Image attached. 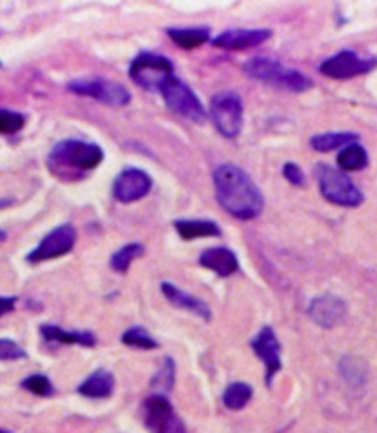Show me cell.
I'll return each mask as SVG.
<instances>
[{
    "label": "cell",
    "mask_w": 377,
    "mask_h": 433,
    "mask_svg": "<svg viewBox=\"0 0 377 433\" xmlns=\"http://www.w3.org/2000/svg\"><path fill=\"white\" fill-rule=\"evenodd\" d=\"M213 184L217 203L235 219L252 220L261 215L265 198L246 171L233 164H223L213 171Z\"/></svg>",
    "instance_id": "cell-1"
},
{
    "label": "cell",
    "mask_w": 377,
    "mask_h": 433,
    "mask_svg": "<svg viewBox=\"0 0 377 433\" xmlns=\"http://www.w3.org/2000/svg\"><path fill=\"white\" fill-rule=\"evenodd\" d=\"M104 151L93 142L63 141L58 142L50 155V168L60 175L70 171H92L102 162Z\"/></svg>",
    "instance_id": "cell-2"
},
{
    "label": "cell",
    "mask_w": 377,
    "mask_h": 433,
    "mask_svg": "<svg viewBox=\"0 0 377 433\" xmlns=\"http://www.w3.org/2000/svg\"><path fill=\"white\" fill-rule=\"evenodd\" d=\"M243 70H245V73L248 75V77H252V79L270 82L274 84V86L295 91V93L307 91L314 86V82H312L310 79H307L303 73L290 70V68H285L281 62L272 57H266V55H259V57L250 58L245 66H243Z\"/></svg>",
    "instance_id": "cell-3"
},
{
    "label": "cell",
    "mask_w": 377,
    "mask_h": 433,
    "mask_svg": "<svg viewBox=\"0 0 377 433\" xmlns=\"http://www.w3.org/2000/svg\"><path fill=\"white\" fill-rule=\"evenodd\" d=\"M315 181L319 191L331 204L343 208H356L363 203V193L344 171L331 168L328 164L315 166Z\"/></svg>",
    "instance_id": "cell-4"
},
{
    "label": "cell",
    "mask_w": 377,
    "mask_h": 433,
    "mask_svg": "<svg viewBox=\"0 0 377 433\" xmlns=\"http://www.w3.org/2000/svg\"><path fill=\"white\" fill-rule=\"evenodd\" d=\"M174 75V64L157 53H141L129 66V79L146 91H161L162 84Z\"/></svg>",
    "instance_id": "cell-5"
},
{
    "label": "cell",
    "mask_w": 377,
    "mask_h": 433,
    "mask_svg": "<svg viewBox=\"0 0 377 433\" xmlns=\"http://www.w3.org/2000/svg\"><path fill=\"white\" fill-rule=\"evenodd\" d=\"M161 95L164 97L166 106L170 107L171 112L177 115L190 119L193 122H204L208 117L206 109L197 99L191 87L186 82L171 75L170 79L166 80L161 87Z\"/></svg>",
    "instance_id": "cell-6"
},
{
    "label": "cell",
    "mask_w": 377,
    "mask_h": 433,
    "mask_svg": "<svg viewBox=\"0 0 377 433\" xmlns=\"http://www.w3.org/2000/svg\"><path fill=\"white\" fill-rule=\"evenodd\" d=\"M210 119L217 132L226 139H235L243 128V102L232 91H221L210 100Z\"/></svg>",
    "instance_id": "cell-7"
},
{
    "label": "cell",
    "mask_w": 377,
    "mask_h": 433,
    "mask_svg": "<svg viewBox=\"0 0 377 433\" xmlns=\"http://www.w3.org/2000/svg\"><path fill=\"white\" fill-rule=\"evenodd\" d=\"M144 424L152 433H186L168 397L154 393L144 400Z\"/></svg>",
    "instance_id": "cell-8"
},
{
    "label": "cell",
    "mask_w": 377,
    "mask_h": 433,
    "mask_svg": "<svg viewBox=\"0 0 377 433\" xmlns=\"http://www.w3.org/2000/svg\"><path fill=\"white\" fill-rule=\"evenodd\" d=\"M75 242H77V230L71 224H63V226L55 228L50 231L44 239L38 242L33 252L28 253V262L29 264H38L44 260L57 259L73 250Z\"/></svg>",
    "instance_id": "cell-9"
},
{
    "label": "cell",
    "mask_w": 377,
    "mask_h": 433,
    "mask_svg": "<svg viewBox=\"0 0 377 433\" xmlns=\"http://www.w3.org/2000/svg\"><path fill=\"white\" fill-rule=\"evenodd\" d=\"M377 66V58H361L359 55L354 51L343 50L339 53L331 55L330 58L323 62L319 66L321 73L330 77V79L346 80L365 75L372 71Z\"/></svg>",
    "instance_id": "cell-10"
},
{
    "label": "cell",
    "mask_w": 377,
    "mask_h": 433,
    "mask_svg": "<svg viewBox=\"0 0 377 433\" xmlns=\"http://www.w3.org/2000/svg\"><path fill=\"white\" fill-rule=\"evenodd\" d=\"M68 90L77 93V95L92 97L99 102L108 104V106H126L132 100L129 91L124 86L110 80L93 79V80H77V82L68 84Z\"/></svg>",
    "instance_id": "cell-11"
},
{
    "label": "cell",
    "mask_w": 377,
    "mask_h": 433,
    "mask_svg": "<svg viewBox=\"0 0 377 433\" xmlns=\"http://www.w3.org/2000/svg\"><path fill=\"white\" fill-rule=\"evenodd\" d=\"M252 350L255 351L259 359L262 360L266 368V375H265V383L266 386H272V380H274L275 373L282 368L281 363V343H279L277 335L275 331L272 330L270 326L262 328L255 337L252 338L250 343Z\"/></svg>",
    "instance_id": "cell-12"
},
{
    "label": "cell",
    "mask_w": 377,
    "mask_h": 433,
    "mask_svg": "<svg viewBox=\"0 0 377 433\" xmlns=\"http://www.w3.org/2000/svg\"><path fill=\"white\" fill-rule=\"evenodd\" d=\"M152 190V177L137 168H128L120 171L113 182V197L119 203H135L146 197Z\"/></svg>",
    "instance_id": "cell-13"
},
{
    "label": "cell",
    "mask_w": 377,
    "mask_h": 433,
    "mask_svg": "<svg viewBox=\"0 0 377 433\" xmlns=\"http://www.w3.org/2000/svg\"><path fill=\"white\" fill-rule=\"evenodd\" d=\"M308 317L321 328H326V330H331V328L339 326L341 322L346 319V314H349V308L344 304L343 299L336 297V295H321V297H315L314 301L310 302L307 309Z\"/></svg>",
    "instance_id": "cell-14"
},
{
    "label": "cell",
    "mask_w": 377,
    "mask_h": 433,
    "mask_svg": "<svg viewBox=\"0 0 377 433\" xmlns=\"http://www.w3.org/2000/svg\"><path fill=\"white\" fill-rule=\"evenodd\" d=\"M272 37L270 29H228L224 33L217 35L212 41V46L228 51H243L261 46Z\"/></svg>",
    "instance_id": "cell-15"
},
{
    "label": "cell",
    "mask_w": 377,
    "mask_h": 433,
    "mask_svg": "<svg viewBox=\"0 0 377 433\" xmlns=\"http://www.w3.org/2000/svg\"><path fill=\"white\" fill-rule=\"evenodd\" d=\"M161 292L168 301L171 302L177 308H183L190 314H195L197 317H201L203 321H210L212 319V309L208 308L206 302H203L201 299L193 297L190 293L179 289L177 286L171 284V282H162L161 284Z\"/></svg>",
    "instance_id": "cell-16"
},
{
    "label": "cell",
    "mask_w": 377,
    "mask_h": 433,
    "mask_svg": "<svg viewBox=\"0 0 377 433\" xmlns=\"http://www.w3.org/2000/svg\"><path fill=\"white\" fill-rule=\"evenodd\" d=\"M199 262L203 268L212 269L221 277H230L239 269L237 255L228 247H208L201 253Z\"/></svg>",
    "instance_id": "cell-17"
},
{
    "label": "cell",
    "mask_w": 377,
    "mask_h": 433,
    "mask_svg": "<svg viewBox=\"0 0 377 433\" xmlns=\"http://www.w3.org/2000/svg\"><path fill=\"white\" fill-rule=\"evenodd\" d=\"M41 335L46 338L48 343L60 344H79L84 348H93L97 344V337L92 331H68L55 324H42Z\"/></svg>",
    "instance_id": "cell-18"
},
{
    "label": "cell",
    "mask_w": 377,
    "mask_h": 433,
    "mask_svg": "<svg viewBox=\"0 0 377 433\" xmlns=\"http://www.w3.org/2000/svg\"><path fill=\"white\" fill-rule=\"evenodd\" d=\"M113 388H115V379L112 373L106 370H95L92 375L86 377L77 392L87 399H106L112 395Z\"/></svg>",
    "instance_id": "cell-19"
},
{
    "label": "cell",
    "mask_w": 377,
    "mask_h": 433,
    "mask_svg": "<svg viewBox=\"0 0 377 433\" xmlns=\"http://www.w3.org/2000/svg\"><path fill=\"white\" fill-rule=\"evenodd\" d=\"M166 33L183 50H195L210 41V29L204 26L203 28H170Z\"/></svg>",
    "instance_id": "cell-20"
},
{
    "label": "cell",
    "mask_w": 377,
    "mask_h": 433,
    "mask_svg": "<svg viewBox=\"0 0 377 433\" xmlns=\"http://www.w3.org/2000/svg\"><path fill=\"white\" fill-rule=\"evenodd\" d=\"M175 230L184 240L199 237H221V228L212 220H175Z\"/></svg>",
    "instance_id": "cell-21"
},
{
    "label": "cell",
    "mask_w": 377,
    "mask_h": 433,
    "mask_svg": "<svg viewBox=\"0 0 377 433\" xmlns=\"http://www.w3.org/2000/svg\"><path fill=\"white\" fill-rule=\"evenodd\" d=\"M359 141V135L357 133H321V135L312 137L310 146L315 149V151L321 153H328L334 151V149L344 148V146L354 144V142Z\"/></svg>",
    "instance_id": "cell-22"
},
{
    "label": "cell",
    "mask_w": 377,
    "mask_h": 433,
    "mask_svg": "<svg viewBox=\"0 0 377 433\" xmlns=\"http://www.w3.org/2000/svg\"><path fill=\"white\" fill-rule=\"evenodd\" d=\"M337 164L343 171H359L368 166V153L361 144L354 142V144L344 146L337 155Z\"/></svg>",
    "instance_id": "cell-23"
},
{
    "label": "cell",
    "mask_w": 377,
    "mask_h": 433,
    "mask_svg": "<svg viewBox=\"0 0 377 433\" xmlns=\"http://www.w3.org/2000/svg\"><path fill=\"white\" fill-rule=\"evenodd\" d=\"M339 371L343 379L354 388L365 386L368 380V368H366L365 360L357 359V357H343L339 363Z\"/></svg>",
    "instance_id": "cell-24"
},
{
    "label": "cell",
    "mask_w": 377,
    "mask_h": 433,
    "mask_svg": "<svg viewBox=\"0 0 377 433\" xmlns=\"http://www.w3.org/2000/svg\"><path fill=\"white\" fill-rule=\"evenodd\" d=\"M253 395L252 386L246 383H232L223 393V402L228 410H243Z\"/></svg>",
    "instance_id": "cell-25"
},
{
    "label": "cell",
    "mask_w": 377,
    "mask_h": 433,
    "mask_svg": "<svg viewBox=\"0 0 377 433\" xmlns=\"http://www.w3.org/2000/svg\"><path fill=\"white\" fill-rule=\"evenodd\" d=\"M142 255H144V246H142L141 242H129L113 253L110 264H112V268L115 269L117 273H126L129 269V266H132L133 260Z\"/></svg>",
    "instance_id": "cell-26"
},
{
    "label": "cell",
    "mask_w": 377,
    "mask_h": 433,
    "mask_svg": "<svg viewBox=\"0 0 377 433\" xmlns=\"http://www.w3.org/2000/svg\"><path fill=\"white\" fill-rule=\"evenodd\" d=\"M149 384H152V388H154L157 393H161V395H166L168 392H171V388H174L175 384L174 359H170V357L162 359L161 368H159L157 373H155L154 379H152V383Z\"/></svg>",
    "instance_id": "cell-27"
},
{
    "label": "cell",
    "mask_w": 377,
    "mask_h": 433,
    "mask_svg": "<svg viewBox=\"0 0 377 433\" xmlns=\"http://www.w3.org/2000/svg\"><path fill=\"white\" fill-rule=\"evenodd\" d=\"M120 341H122V344H126V346L137 348V350H157L159 348L157 341L141 326L126 330Z\"/></svg>",
    "instance_id": "cell-28"
},
{
    "label": "cell",
    "mask_w": 377,
    "mask_h": 433,
    "mask_svg": "<svg viewBox=\"0 0 377 433\" xmlns=\"http://www.w3.org/2000/svg\"><path fill=\"white\" fill-rule=\"evenodd\" d=\"M21 386L24 390H28L29 393H33V395L38 397H51L55 393L53 383H51L46 375H41V373L26 377L21 383Z\"/></svg>",
    "instance_id": "cell-29"
},
{
    "label": "cell",
    "mask_w": 377,
    "mask_h": 433,
    "mask_svg": "<svg viewBox=\"0 0 377 433\" xmlns=\"http://www.w3.org/2000/svg\"><path fill=\"white\" fill-rule=\"evenodd\" d=\"M26 119L22 113L9 112V109H0V133L2 135H13L24 128Z\"/></svg>",
    "instance_id": "cell-30"
},
{
    "label": "cell",
    "mask_w": 377,
    "mask_h": 433,
    "mask_svg": "<svg viewBox=\"0 0 377 433\" xmlns=\"http://www.w3.org/2000/svg\"><path fill=\"white\" fill-rule=\"evenodd\" d=\"M26 351L11 338H0V360L26 359Z\"/></svg>",
    "instance_id": "cell-31"
},
{
    "label": "cell",
    "mask_w": 377,
    "mask_h": 433,
    "mask_svg": "<svg viewBox=\"0 0 377 433\" xmlns=\"http://www.w3.org/2000/svg\"><path fill=\"white\" fill-rule=\"evenodd\" d=\"M282 175H285V178L290 182V184H294V186L304 184L303 169L299 168L297 164H294V162H288V164H285V168H282Z\"/></svg>",
    "instance_id": "cell-32"
},
{
    "label": "cell",
    "mask_w": 377,
    "mask_h": 433,
    "mask_svg": "<svg viewBox=\"0 0 377 433\" xmlns=\"http://www.w3.org/2000/svg\"><path fill=\"white\" fill-rule=\"evenodd\" d=\"M15 306H17V297H0V317L11 314Z\"/></svg>",
    "instance_id": "cell-33"
},
{
    "label": "cell",
    "mask_w": 377,
    "mask_h": 433,
    "mask_svg": "<svg viewBox=\"0 0 377 433\" xmlns=\"http://www.w3.org/2000/svg\"><path fill=\"white\" fill-rule=\"evenodd\" d=\"M6 239H8V233H6V231L0 230V242H4Z\"/></svg>",
    "instance_id": "cell-34"
},
{
    "label": "cell",
    "mask_w": 377,
    "mask_h": 433,
    "mask_svg": "<svg viewBox=\"0 0 377 433\" xmlns=\"http://www.w3.org/2000/svg\"><path fill=\"white\" fill-rule=\"evenodd\" d=\"M0 433H8V432H4V429H0Z\"/></svg>",
    "instance_id": "cell-35"
}]
</instances>
